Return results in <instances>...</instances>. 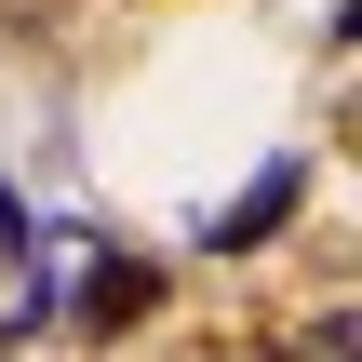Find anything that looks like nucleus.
<instances>
[{
	"mask_svg": "<svg viewBox=\"0 0 362 362\" xmlns=\"http://www.w3.org/2000/svg\"><path fill=\"white\" fill-rule=\"evenodd\" d=\"M296 202H309V161H269V175H255V188H242V202L215 215V255H255V242H269V228H282Z\"/></svg>",
	"mask_w": 362,
	"mask_h": 362,
	"instance_id": "obj_2",
	"label": "nucleus"
},
{
	"mask_svg": "<svg viewBox=\"0 0 362 362\" xmlns=\"http://www.w3.org/2000/svg\"><path fill=\"white\" fill-rule=\"evenodd\" d=\"M228 362H282V349H228Z\"/></svg>",
	"mask_w": 362,
	"mask_h": 362,
	"instance_id": "obj_3",
	"label": "nucleus"
},
{
	"mask_svg": "<svg viewBox=\"0 0 362 362\" xmlns=\"http://www.w3.org/2000/svg\"><path fill=\"white\" fill-rule=\"evenodd\" d=\"M148 309H161V269H148V255H94L67 322H81V336H121V322H148Z\"/></svg>",
	"mask_w": 362,
	"mask_h": 362,
	"instance_id": "obj_1",
	"label": "nucleus"
}]
</instances>
